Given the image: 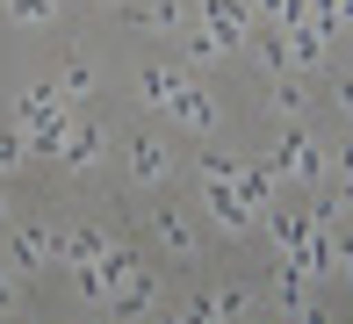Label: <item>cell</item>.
<instances>
[{"mask_svg": "<svg viewBox=\"0 0 353 324\" xmlns=\"http://www.w3.org/2000/svg\"><path fill=\"white\" fill-rule=\"evenodd\" d=\"M332 202H339V209H353V173H346V188H339V194H332Z\"/></svg>", "mask_w": 353, "mask_h": 324, "instance_id": "obj_29", "label": "cell"}, {"mask_svg": "<svg viewBox=\"0 0 353 324\" xmlns=\"http://www.w3.org/2000/svg\"><path fill=\"white\" fill-rule=\"evenodd\" d=\"M202 194H210V216H216L231 238H238V231H252V216H260V209L238 202V188H231V181H202Z\"/></svg>", "mask_w": 353, "mask_h": 324, "instance_id": "obj_5", "label": "cell"}, {"mask_svg": "<svg viewBox=\"0 0 353 324\" xmlns=\"http://www.w3.org/2000/svg\"><path fill=\"white\" fill-rule=\"evenodd\" d=\"M130 173H137V181H166V144H159V137H137L130 144Z\"/></svg>", "mask_w": 353, "mask_h": 324, "instance_id": "obj_13", "label": "cell"}, {"mask_svg": "<svg viewBox=\"0 0 353 324\" xmlns=\"http://www.w3.org/2000/svg\"><path fill=\"white\" fill-rule=\"evenodd\" d=\"M22 152H29L22 123H8V130H0V173H8V166H14V159H22Z\"/></svg>", "mask_w": 353, "mask_h": 324, "instance_id": "obj_18", "label": "cell"}, {"mask_svg": "<svg viewBox=\"0 0 353 324\" xmlns=\"http://www.w3.org/2000/svg\"><path fill=\"white\" fill-rule=\"evenodd\" d=\"M51 108H72V101L58 94V79H37V87H22V101H14V123H37V116H51Z\"/></svg>", "mask_w": 353, "mask_h": 324, "instance_id": "obj_9", "label": "cell"}, {"mask_svg": "<svg viewBox=\"0 0 353 324\" xmlns=\"http://www.w3.org/2000/svg\"><path fill=\"white\" fill-rule=\"evenodd\" d=\"M94 159H101V130H94L87 116H72V130H65V144H58V166H65V173H87Z\"/></svg>", "mask_w": 353, "mask_h": 324, "instance_id": "obj_4", "label": "cell"}, {"mask_svg": "<svg viewBox=\"0 0 353 324\" xmlns=\"http://www.w3.org/2000/svg\"><path fill=\"white\" fill-rule=\"evenodd\" d=\"M231 173H238V166H231L223 152H202V181H231Z\"/></svg>", "mask_w": 353, "mask_h": 324, "instance_id": "obj_24", "label": "cell"}, {"mask_svg": "<svg viewBox=\"0 0 353 324\" xmlns=\"http://www.w3.org/2000/svg\"><path fill=\"white\" fill-rule=\"evenodd\" d=\"M339 108H346V116H353V72L339 79Z\"/></svg>", "mask_w": 353, "mask_h": 324, "instance_id": "obj_28", "label": "cell"}, {"mask_svg": "<svg viewBox=\"0 0 353 324\" xmlns=\"http://www.w3.org/2000/svg\"><path fill=\"white\" fill-rule=\"evenodd\" d=\"M296 317H303V324H332L325 310H317V303H303V310H296Z\"/></svg>", "mask_w": 353, "mask_h": 324, "instance_id": "obj_27", "label": "cell"}, {"mask_svg": "<svg viewBox=\"0 0 353 324\" xmlns=\"http://www.w3.org/2000/svg\"><path fill=\"white\" fill-rule=\"evenodd\" d=\"M152 303H159V281L152 274H130L123 296H116V317H152Z\"/></svg>", "mask_w": 353, "mask_h": 324, "instance_id": "obj_12", "label": "cell"}, {"mask_svg": "<svg viewBox=\"0 0 353 324\" xmlns=\"http://www.w3.org/2000/svg\"><path fill=\"white\" fill-rule=\"evenodd\" d=\"M0 223H8V194H0Z\"/></svg>", "mask_w": 353, "mask_h": 324, "instance_id": "obj_30", "label": "cell"}, {"mask_svg": "<svg viewBox=\"0 0 353 324\" xmlns=\"http://www.w3.org/2000/svg\"><path fill=\"white\" fill-rule=\"evenodd\" d=\"M325 159H332V166H339V173H353V130L339 137V152H325Z\"/></svg>", "mask_w": 353, "mask_h": 324, "instance_id": "obj_26", "label": "cell"}, {"mask_svg": "<svg viewBox=\"0 0 353 324\" xmlns=\"http://www.w3.org/2000/svg\"><path fill=\"white\" fill-rule=\"evenodd\" d=\"M325 166H332V159L310 144V130L288 123V130H281V144H274V173H288V181H325Z\"/></svg>", "mask_w": 353, "mask_h": 324, "instance_id": "obj_1", "label": "cell"}, {"mask_svg": "<svg viewBox=\"0 0 353 324\" xmlns=\"http://www.w3.org/2000/svg\"><path fill=\"white\" fill-rule=\"evenodd\" d=\"M181 324H223V317H216V303H210V296H195V303L181 310Z\"/></svg>", "mask_w": 353, "mask_h": 324, "instance_id": "obj_23", "label": "cell"}, {"mask_svg": "<svg viewBox=\"0 0 353 324\" xmlns=\"http://www.w3.org/2000/svg\"><path fill=\"white\" fill-rule=\"evenodd\" d=\"M267 231H274L281 252H303V245H310V216H267Z\"/></svg>", "mask_w": 353, "mask_h": 324, "instance_id": "obj_14", "label": "cell"}, {"mask_svg": "<svg viewBox=\"0 0 353 324\" xmlns=\"http://www.w3.org/2000/svg\"><path fill=\"white\" fill-rule=\"evenodd\" d=\"M166 116L181 123V130H195V137H210V130H216V101H210L202 87H188V79H181V87H173V101H166Z\"/></svg>", "mask_w": 353, "mask_h": 324, "instance_id": "obj_3", "label": "cell"}, {"mask_svg": "<svg viewBox=\"0 0 353 324\" xmlns=\"http://www.w3.org/2000/svg\"><path fill=\"white\" fill-rule=\"evenodd\" d=\"M87 324H108V317H87Z\"/></svg>", "mask_w": 353, "mask_h": 324, "instance_id": "obj_32", "label": "cell"}, {"mask_svg": "<svg viewBox=\"0 0 353 324\" xmlns=\"http://www.w3.org/2000/svg\"><path fill=\"white\" fill-rule=\"evenodd\" d=\"M87 87H94V65H87V58H72L65 72H58V94H65V101H79Z\"/></svg>", "mask_w": 353, "mask_h": 324, "instance_id": "obj_15", "label": "cell"}, {"mask_svg": "<svg viewBox=\"0 0 353 324\" xmlns=\"http://www.w3.org/2000/svg\"><path fill=\"white\" fill-rule=\"evenodd\" d=\"M274 116H281V123H288V116H303V94L288 87V79H281V87H274Z\"/></svg>", "mask_w": 353, "mask_h": 324, "instance_id": "obj_22", "label": "cell"}, {"mask_svg": "<svg viewBox=\"0 0 353 324\" xmlns=\"http://www.w3.org/2000/svg\"><path fill=\"white\" fill-rule=\"evenodd\" d=\"M152 231H159V245H166V252H188V245H195V231H188L181 216H159Z\"/></svg>", "mask_w": 353, "mask_h": 324, "instance_id": "obj_16", "label": "cell"}, {"mask_svg": "<svg viewBox=\"0 0 353 324\" xmlns=\"http://www.w3.org/2000/svg\"><path fill=\"white\" fill-rule=\"evenodd\" d=\"M8 252H14V267H22V274L51 267V231H43V223H29V231H8Z\"/></svg>", "mask_w": 353, "mask_h": 324, "instance_id": "obj_8", "label": "cell"}, {"mask_svg": "<svg viewBox=\"0 0 353 324\" xmlns=\"http://www.w3.org/2000/svg\"><path fill=\"white\" fill-rule=\"evenodd\" d=\"M14 296H22V274H14V267H0V310H8Z\"/></svg>", "mask_w": 353, "mask_h": 324, "instance_id": "obj_25", "label": "cell"}, {"mask_svg": "<svg viewBox=\"0 0 353 324\" xmlns=\"http://www.w3.org/2000/svg\"><path fill=\"white\" fill-rule=\"evenodd\" d=\"M274 303H281L288 317L310 303V274H303V259H296V252H281V267H274Z\"/></svg>", "mask_w": 353, "mask_h": 324, "instance_id": "obj_6", "label": "cell"}, {"mask_svg": "<svg viewBox=\"0 0 353 324\" xmlns=\"http://www.w3.org/2000/svg\"><path fill=\"white\" fill-rule=\"evenodd\" d=\"M210 303H216V317H223V324H238V317H245V288H216Z\"/></svg>", "mask_w": 353, "mask_h": 324, "instance_id": "obj_19", "label": "cell"}, {"mask_svg": "<svg viewBox=\"0 0 353 324\" xmlns=\"http://www.w3.org/2000/svg\"><path fill=\"white\" fill-rule=\"evenodd\" d=\"M216 58H223V43L210 29H195V37H188V65H216Z\"/></svg>", "mask_w": 353, "mask_h": 324, "instance_id": "obj_17", "label": "cell"}, {"mask_svg": "<svg viewBox=\"0 0 353 324\" xmlns=\"http://www.w3.org/2000/svg\"><path fill=\"white\" fill-rule=\"evenodd\" d=\"M195 14H202V29H210L223 51H238L252 37V0H195Z\"/></svg>", "mask_w": 353, "mask_h": 324, "instance_id": "obj_2", "label": "cell"}, {"mask_svg": "<svg viewBox=\"0 0 353 324\" xmlns=\"http://www.w3.org/2000/svg\"><path fill=\"white\" fill-rule=\"evenodd\" d=\"M181 65H144V72H137V94H144V101H152V108H166L173 101V87H181Z\"/></svg>", "mask_w": 353, "mask_h": 324, "instance_id": "obj_11", "label": "cell"}, {"mask_svg": "<svg viewBox=\"0 0 353 324\" xmlns=\"http://www.w3.org/2000/svg\"><path fill=\"white\" fill-rule=\"evenodd\" d=\"M152 324H181V317H152Z\"/></svg>", "mask_w": 353, "mask_h": 324, "instance_id": "obj_31", "label": "cell"}, {"mask_svg": "<svg viewBox=\"0 0 353 324\" xmlns=\"http://www.w3.org/2000/svg\"><path fill=\"white\" fill-rule=\"evenodd\" d=\"M14 22H51V0H8Z\"/></svg>", "mask_w": 353, "mask_h": 324, "instance_id": "obj_20", "label": "cell"}, {"mask_svg": "<svg viewBox=\"0 0 353 324\" xmlns=\"http://www.w3.org/2000/svg\"><path fill=\"white\" fill-rule=\"evenodd\" d=\"M310 22L325 29V37H339V0H310Z\"/></svg>", "mask_w": 353, "mask_h": 324, "instance_id": "obj_21", "label": "cell"}, {"mask_svg": "<svg viewBox=\"0 0 353 324\" xmlns=\"http://www.w3.org/2000/svg\"><path fill=\"white\" fill-rule=\"evenodd\" d=\"M325 51H332V37H325L317 22H296V29H281V58H288V65H317Z\"/></svg>", "mask_w": 353, "mask_h": 324, "instance_id": "obj_7", "label": "cell"}, {"mask_svg": "<svg viewBox=\"0 0 353 324\" xmlns=\"http://www.w3.org/2000/svg\"><path fill=\"white\" fill-rule=\"evenodd\" d=\"M231 188H238V202H245V209H267V202H274V166H238Z\"/></svg>", "mask_w": 353, "mask_h": 324, "instance_id": "obj_10", "label": "cell"}]
</instances>
